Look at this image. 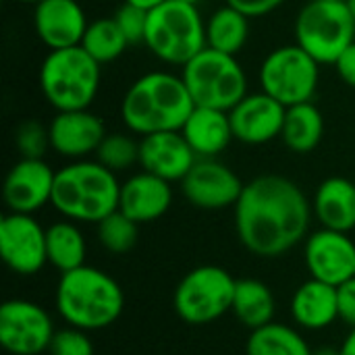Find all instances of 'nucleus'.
Instances as JSON below:
<instances>
[{"label": "nucleus", "instance_id": "obj_1", "mask_svg": "<svg viewBox=\"0 0 355 355\" xmlns=\"http://www.w3.org/2000/svg\"><path fill=\"white\" fill-rule=\"evenodd\" d=\"M233 210L241 245L260 258H279L300 245L314 214L300 185L272 173L245 183Z\"/></svg>", "mask_w": 355, "mask_h": 355}, {"label": "nucleus", "instance_id": "obj_2", "mask_svg": "<svg viewBox=\"0 0 355 355\" xmlns=\"http://www.w3.org/2000/svg\"><path fill=\"white\" fill-rule=\"evenodd\" d=\"M193 108L196 104L181 75L150 71L125 92L121 116L131 133L146 137L150 133L181 131Z\"/></svg>", "mask_w": 355, "mask_h": 355}, {"label": "nucleus", "instance_id": "obj_3", "mask_svg": "<svg viewBox=\"0 0 355 355\" xmlns=\"http://www.w3.org/2000/svg\"><path fill=\"white\" fill-rule=\"evenodd\" d=\"M54 304L69 327L89 333L108 329L121 318L125 293L114 277L83 264L60 275Z\"/></svg>", "mask_w": 355, "mask_h": 355}, {"label": "nucleus", "instance_id": "obj_4", "mask_svg": "<svg viewBox=\"0 0 355 355\" xmlns=\"http://www.w3.org/2000/svg\"><path fill=\"white\" fill-rule=\"evenodd\" d=\"M121 183L116 173L98 160H73L56 171L52 206L73 223L98 225L119 210Z\"/></svg>", "mask_w": 355, "mask_h": 355}, {"label": "nucleus", "instance_id": "obj_5", "mask_svg": "<svg viewBox=\"0 0 355 355\" xmlns=\"http://www.w3.org/2000/svg\"><path fill=\"white\" fill-rule=\"evenodd\" d=\"M100 62L81 46L50 50L40 67V89L56 110H87L100 89Z\"/></svg>", "mask_w": 355, "mask_h": 355}, {"label": "nucleus", "instance_id": "obj_6", "mask_svg": "<svg viewBox=\"0 0 355 355\" xmlns=\"http://www.w3.org/2000/svg\"><path fill=\"white\" fill-rule=\"evenodd\" d=\"M144 44L164 64L183 67L206 46V21L200 8L179 0H166L148 12Z\"/></svg>", "mask_w": 355, "mask_h": 355}, {"label": "nucleus", "instance_id": "obj_7", "mask_svg": "<svg viewBox=\"0 0 355 355\" xmlns=\"http://www.w3.org/2000/svg\"><path fill=\"white\" fill-rule=\"evenodd\" d=\"M181 77L196 106L231 110L248 92V75L233 54L204 48L187 64Z\"/></svg>", "mask_w": 355, "mask_h": 355}, {"label": "nucleus", "instance_id": "obj_8", "mask_svg": "<svg viewBox=\"0 0 355 355\" xmlns=\"http://www.w3.org/2000/svg\"><path fill=\"white\" fill-rule=\"evenodd\" d=\"M295 44L320 64L335 60L355 42V21L345 2L310 0L293 23Z\"/></svg>", "mask_w": 355, "mask_h": 355}, {"label": "nucleus", "instance_id": "obj_9", "mask_svg": "<svg viewBox=\"0 0 355 355\" xmlns=\"http://www.w3.org/2000/svg\"><path fill=\"white\" fill-rule=\"evenodd\" d=\"M235 287L237 281L229 270L204 264L179 281L173 293V308L183 322L204 327L233 310Z\"/></svg>", "mask_w": 355, "mask_h": 355}, {"label": "nucleus", "instance_id": "obj_10", "mask_svg": "<svg viewBox=\"0 0 355 355\" xmlns=\"http://www.w3.org/2000/svg\"><path fill=\"white\" fill-rule=\"evenodd\" d=\"M258 81L262 92L285 108L312 102L320 81V62L297 44L279 46L262 60Z\"/></svg>", "mask_w": 355, "mask_h": 355}, {"label": "nucleus", "instance_id": "obj_11", "mask_svg": "<svg viewBox=\"0 0 355 355\" xmlns=\"http://www.w3.org/2000/svg\"><path fill=\"white\" fill-rule=\"evenodd\" d=\"M54 322L46 308L29 300H8L0 308V345L10 355H40L50 349Z\"/></svg>", "mask_w": 355, "mask_h": 355}, {"label": "nucleus", "instance_id": "obj_12", "mask_svg": "<svg viewBox=\"0 0 355 355\" xmlns=\"http://www.w3.org/2000/svg\"><path fill=\"white\" fill-rule=\"evenodd\" d=\"M0 252L15 275L33 277L48 264L46 229L33 214L6 212L0 218Z\"/></svg>", "mask_w": 355, "mask_h": 355}, {"label": "nucleus", "instance_id": "obj_13", "mask_svg": "<svg viewBox=\"0 0 355 355\" xmlns=\"http://www.w3.org/2000/svg\"><path fill=\"white\" fill-rule=\"evenodd\" d=\"M243 187L239 175L216 158H198L181 181L185 200L200 210H225L235 206Z\"/></svg>", "mask_w": 355, "mask_h": 355}, {"label": "nucleus", "instance_id": "obj_14", "mask_svg": "<svg viewBox=\"0 0 355 355\" xmlns=\"http://www.w3.org/2000/svg\"><path fill=\"white\" fill-rule=\"evenodd\" d=\"M304 260L312 279L339 287L355 277V243L349 233L318 229L304 243Z\"/></svg>", "mask_w": 355, "mask_h": 355}, {"label": "nucleus", "instance_id": "obj_15", "mask_svg": "<svg viewBox=\"0 0 355 355\" xmlns=\"http://www.w3.org/2000/svg\"><path fill=\"white\" fill-rule=\"evenodd\" d=\"M56 171L44 158H21L10 166L2 185V198L8 212L35 214L52 202Z\"/></svg>", "mask_w": 355, "mask_h": 355}, {"label": "nucleus", "instance_id": "obj_16", "mask_svg": "<svg viewBox=\"0 0 355 355\" xmlns=\"http://www.w3.org/2000/svg\"><path fill=\"white\" fill-rule=\"evenodd\" d=\"M287 108L264 92L248 94L231 110V127L237 141L248 146H264L281 137Z\"/></svg>", "mask_w": 355, "mask_h": 355}, {"label": "nucleus", "instance_id": "obj_17", "mask_svg": "<svg viewBox=\"0 0 355 355\" xmlns=\"http://www.w3.org/2000/svg\"><path fill=\"white\" fill-rule=\"evenodd\" d=\"M50 131V148L69 160H83L89 154H96L102 139L106 137L104 121L87 110H64L56 112Z\"/></svg>", "mask_w": 355, "mask_h": 355}, {"label": "nucleus", "instance_id": "obj_18", "mask_svg": "<svg viewBox=\"0 0 355 355\" xmlns=\"http://www.w3.org/2000/svg\"><path fill=\"white\" fill-rule=\"evenodd\" d=\"M89 21L77 0H42L33 8V29L50 50L79 46Z\"/></svg>", "mask_w": 355, "mask_h": 355}, {"label": "nucleus", "instance_id": "obj_19", "mask_svg": "<svg viewBox=\"0 0 355 355\" xmlns=\"http://www.w3.org/2000/svg\"><path fill=\"white\" fill-rule=\"evenodd\" d=\"M198 162L196 152L181 131L150 133L139 141V166L168 183L183 181Z\"/></svg>", "mask_w": 355, "mask_h": 355}, {"label": "nucleus", "instance_id": "obj_20", "mask_svg": "<svg viewBox=\"0 0 355 355\" xmlns=\"http://www.w3.org/2000/svg\"><path fill=\"white\" fill-rule=\"evenodd\" d=\"M173 204V187L168 181L141 171L121 183L119 210L137 225L154 223L168 212Z\"/></svg>", "mask_w": 355, "mask_h": 355}, {"label": "nucleus", "instance_id": "obj_21", "mask_svg": "<svg viewBox=\"0 0 355 355\" xmlns=\"http://www.w3.org/2000/svg\"><path fill=\"white\" fill-rule=\"evenodd\" d=\"M181 133L198 158H216L235 139L229 110L208 106H196L181 127Z\"/></svg>", "mask_w": 355, "mask_h": 355}, {"label": "nucleus", "instance_id": "obj_22", "mask_svg": "<svg viewBox=\"0 0 355 355\" xmlns=\"http://www.w3.org/2000/svg\"><path fill=\"white\" fill-rule=\"evenodd\" d=\"M289 310L293 322L300 329L324 331L339 320L337 287L310 279L295 289Z\"/></svg>", "mask_w": 355, "mask_h": 355}, {"label": "nucleus", "instance_id": "obj_23", "mask_svg": "<svg viewBox=\"0 0 355 355\" xmlns=\"http://www.w3.org/2000/svg\"><path fill=\"white\" fill-rule=\"evenodd\" d=\"M312 212L324 229L349 233L355 229V183L345 177L324 179L312 200Z\"/></svg>", "mask_w": 355, "mask_h": 355}, {"label": "nucleus", "instance_id": "obj_24", "mask_svg": "<svg viewBox=\"0 0 355 355\" xmlns=\"http://www.w3.org/2000/svg\"><path fill=\"white\" fill-rule=\"evenodd\" d=\"M324 135V119L314 102L289 106L281 131L283 144L295 154H310L316 150Z\"/></svg>", "mask_w": 355, "mask_h": 355}, {"label": "nucleus", "instance_id": "obj_25", "mask_svg": "<svg viewBox=\"0 0 355 355\" xmlns=\"http://www.w3.org/2000/svg\"><path fill=\"white\" fill-rule=\"evenodd\" d=\"M275 295L272 289L258 281V279H239L235 287L233 297V314L235 318L252 331L262 329L270 322H275Z\"/></svg>", "mask_w": 355, "mask_h": 355}, {"label": "nucleus", "instance_id": "obj_26", "mask_svg": "<svg viewBox=\"0 0 355 355\" xmlns=\"http://www.w3.org/2000/svg\"><path fill=\"white\" fill-rule=\"evenodd\" d=\"M250 40V17L225 4L206 19V46L237 56Z\"/></svg>", "mask_w": 355, "mask_h": 355}, {"label": "nucleus", "instance_id": "obj_27", "mask_svg": "<svg viewBox=\"0 0 355 355\" xmlns=\"http://www.w3.org/2000/svg\"><path fill=\"white\" fill-rule=\"evenodd\" d=\"M46 245H48V264L54 266L60 275L75 270L85 264L87 243L73 220H58L46 229Z\"/></svg>", "mask_w": 355, "mask_h": 355}, {"label": "nucleus", "instance_id": "obj_28", "mask_svg": "<svg viewBox=\"0 0 355 355\" xmlns=\"http://www.w3.org/2000/svg\"><path fill=\"white\" fill-rule=\"evenodd\" d=\"M245 355H314V349L297 329L270 322L250 333Z\"/></svg>", "mask_w": 355, "mask_h": 355}, {"label": "nucleus", "instance_id": "obj_29", "mask_svg": "<svg viewBox=\"0 0 355 355\" xmlns=\"http://www.w3.org/2000/svg\"><path fill=\"white\" fill-rule=\"evenodd\" d=\"M79 46L96 62L106 64V62H112L119 56H123L129 42H127L125 33L121 31V27L116 25L114 17H104V19H96L87 25Z\"/></svg>", "mask_w": 355, "mask_h": 355}, {"label": "nucleus", "instance_id": "obj_30", "mask_svg": "<svg viewBox=\"0 0 355 355\" xmlns=\"http://www.w3.org/2000/svg\"><path fill=\"white\" fill-rule=\"evenodd\" d=\"M96 227H98L100 245L116 256L131 252L139 237V229H137L139 225L131 220L127 214H123L121 210H114L112 214L102 218Z\"/></svg>", "mask_w": 355, "mask_h": 355}, {"label": "nucleus", "instance_id": "obj_31", "mask_svg": "<svg viewBox=\"0 0 355 355\" xmlns=\"http://www.w3.org/2000/svg\"><path fill=\"white\" fill-rule=\"evenodd\" d=\"M96 160L112 173L127 171L133 164H139V141L127 133H106L96 150Z\"/></svg>", "mask_w": 355, "mask_h": 355}, {"label": "nucleus", "instance_id": "obj_32", "mask_svg": "<svg viewBox=\"0 0 355 355\" xmlns=\"http://www.w3.org/2000/svg\"><path fill=\"white\" fill-rule=\"evenodd\" d=\"M15 146L21 158H44L50 148V131L40 121H23L15 129Z\"/></svg>", "mask_w": 355, "mask_h": 355}, {"label": "nucleus", "instance_id": "obj_33", "mask_svg": "<svg viewBox=\"0 0 355 355\" xmlns=\"http://www.w3.org/2000/svg\"><path fill=\"white\" fill-rule=\"evenodd\" d=\"M50 355H94V343L87 337V331L67 327L62 331H56L52 343H50Z\"/></svg>", "mask_w": 355, "mask_h": 355}, {"label": "nucleus", "instance_id": "obj_34", "mask_svg": "<svg viewBox=\"0 0 355 355\" xmlns=\"http://www.w3.org/2000/svg\"><path fill=\"white\" fill-rule=\"evenodd\" d=\"M148 12L150 10L127 2H123V6L114 12V21L125 33L129 44H144L146 29H148Z\"/></svg>", "mask_w": 355, "mask_h": 355}, {"label": "nucleus", "instance_id": "obj_35", "mask_svg": "<svg viewBox=\"0 0 355 355\" xmlns=\"http://www.w3.org/2000/svg\"><path fill=\"white\" fill-rule=\"evenodd\" d=\"M337 302L339 320L345 322L349 329H355V279L337 287Z\"/></svg>", "mask_w": 355, "mask_h": 355}, {"label": "nucleus", "instance_id": "obj_36", "mask_svg": "<svg viewBox=\"0 0 355 355\" xmlns=\"http://www.w3.org/2000/svg\"><path fill=\"white\" fill-rule=\"evenodd\" d=\"M225 2L231 4V6H235V8H239L250 19H254V17H264V15L277 10L287 0H225Z\"/></svg>", "mask_w": 355, "mask_h": 355}, {"label": "nucleus", "instance_id": "obj_37", "mask_svg": "<svg viewBox=\"0 0 355 355\" xmlns=\"http://www.w3.org/2000/svg\"><path fill=\"white\" fill-rule=\"evenodd\" d=\"M335 69L345 85L355 87V42L335 60Z\"/></svg>", "mask_w": 355, "mask_h": 355}, {"label": "nucleus", "instance_id": "obj_38", "mask_svg": "<svg viewBox=\"0 0 355 355\" xmlns=\"http://www.w3.org/2000/svg\"><path fill=\"white\" fill-rule=\"evenodd\" d=\"M341 355H355V329H349V335L343 339L341 347H339Z\"/></svg>", "mask_w": 355, "mask_h": 355}, {"label": "nucleus", "instance_id": "obj_39", "mask_svg": "<svg viewBox=\"0 0 355 355\" xmlns=\"http://www.w3.org/2000/svg\"><path fill=\"white\" fill-rule=\"evenodd\" d=\"M125 2H127V4H135V6L146 8V10H152V8L160 6L162 2H166V0H125Z\"/></svg>", "mask_w": 355, "mask_h": 355}, {"label": "nucleus", "instance_id": "obj_40", "mask_svg": "<svg viewBox=\"0 0 355 355\" xmlns=\"http://www.w3.org/2000/svg\"><path fill=\"white\" fill-rule=\"evenodd\" d=\"M314 355H341L339 354V347L337 349H333V347H318Z\"/></svg>", "mask_w": 355, "mask_h": 355}, {"label": "nucleus", "instance_id": "obj_41", "mask_svg": "<svg viewBox=\"0 0 355 355\" xmlns=\"http://www.w3.org/2000/svg\"><path fill=\"white\" fill-rule=\"evenodd\" d=\"M345 4H347V8H349V12H352V17H354L355 21V0H347Z\"/></svg>", "mask_w": 355, "mask_h": 355}, {"label": "nucleus", "instance_id": "obj_42", "mask_svg": "<svg viewBox=\"0 0 355 355\" xmlns=\"http://www.w3.org/2000/svg\"><path fill=\"white\" fill-rule=\"evenodd\" d=\"M179 2H185V4H193V6H200L202 0H179Z\"/></svg>", "mask_w": 355, "mask_h": 355}, {"label": "nucleus", "instance_id": "obj_43", "mask_svg": "<svg viewBox=\"0 0 355 355\" xmlns=\"http://www.w3.org/2000/svg\"><path fill=\"white\" fill-rule=\"evenodd\" d=\"M17 2H23V4H33V6H35V4H40L42 0H17Z\"/></svg>", "mask_w": 355, "mask_h": 355}, {"label": "nucleus", "instance_id": "obj_44", "mask_svg": "<svg viewBox=\"0 0 355 355\" xmlns=\"http://www.w3.org/2000/svg\"><path fill=\"white\" fill-rule=\"evenodd\" d=\"M327 2H347V0H327Z\"/></svg>", "mask_w": 355, "mask_h": 355}, {"label": "nucleus", "instance_id": "obj_45", "mask_svg": "<svg viewBox=\"0 0 355 355\" xmlns=\"http://www.w3.org/2000/svg\"><path fill=\"white\" fill-rule=\"evenodd\" d=\"M354 279H355V277H354Z\"/></svg>", "mask_w": 355, "mask_h": 355}]
</instances>
